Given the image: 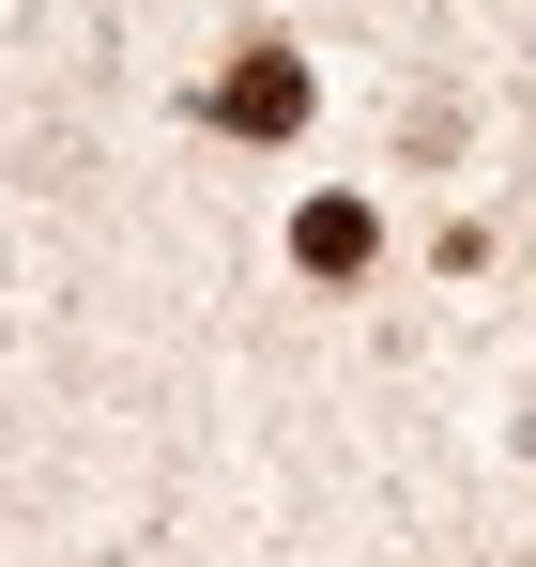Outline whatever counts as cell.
<instances>
[{
    "label": "cell",
    "instance_id": "7a4b0ae2",
    "mask_svg": "<svg viewBox=\"0 0 536 567\" xmlns=\"http://www.w3.org/2000/svg\"><path fill=\"white\" fill-rule=\"evenodd\" d=\"M291 246H307L322 277H353V261H368V215H353V199H307V230H291Z\"/></svg>",
    "mask_w": 536,
    "mask_h": 567
},
{
    "label": "cell",
    "instance_id": "6da1fadb",
    "mask_svg": "<svg viewBox=\"0 0 536 567\" xmlns=\"http://www.w3.org/2000/svg\"><path fill=\"white\" fill-rule=\"evenodd\" d=\"M215 123H230V138H291V123H307V62H291V47H246V62L215 78Z\"/></svg>",
    "mask_w": 536,
    "mask_h": 567
}]
</instances>
